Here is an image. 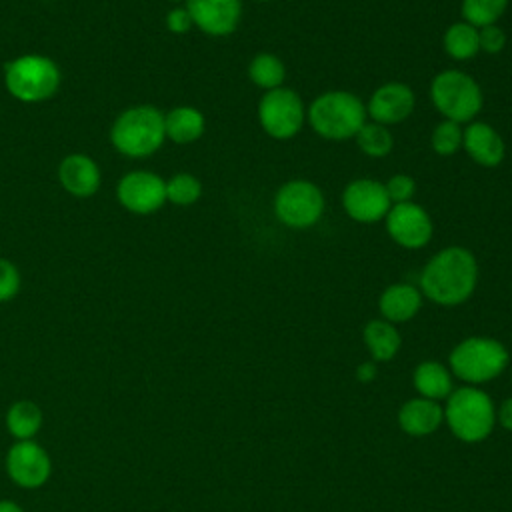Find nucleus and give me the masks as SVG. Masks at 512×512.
<instances>
[{
  "mask_svg": "<svg viewBox=\"0 0 512 512\" xmlns=\"http://www.w3.org/2000/svg\"><path fill=\"white\" fill-rule=\"evenodd\" d=\"M478 260L464 246H446L428 258L420 270L418 288L422 296L438 306H460L478 286Z\"/></svg>",
  "mask_w": 512,
  "mask_h": 512,
  "instance_id": "f257e3e1",
  "label": "nucleus"
},
{
  "mask_svg": "<svg viewBox=\"0 0 512 512\" xmlns=\"http://www.w3.org/2000/svg\"><path fill=\"white\" fill-rule=\"evenodd\" d=\"M368 120L366 104L348 90H328L306 106V122L324 140L342 142L358 134Z\"/></svg>",
  "mask_w": 512,
  "mask_h": 512,
  "instance_id": "f03ea898",
  "label": "nucleus"
},
{
  "mask_svg": "<svg viewBox=\"0 0 512 512\" xmlns=\"http://www.w3.org/2000/svg\"><path fill=\"white\" fill-rule=\"evenodd\" d=\"M430 102L444 120L462 126L476 120L484 104V94L468 72L446 68L430 82Z\"/></svg>",
  "mask_w": 512,
  "mask_h": 512,
  "instance_id": "7ed1b4c3",
  "label": "nucleus"
},
{
  "mask_svg": "<svg viewBox=\"0 0 512 512\" xmlns=\"http://www.w3.org/2000/svg\"><path fill=\"white\" fill-rule=\"evenodd\" d=\"M444 420L458 440L480 442L490 436L496 422V410L492 398L484 390L462 386L452 390L446 398Z\"/></svg>",
  "mask_w": 512,
  "mask_h": 512,
  "instance_id": "20e7f679",
  "label": "nucleus"
},
{
  "mask_svg": "<svg viewBox=\"0 0 512 512\" xmlns=\"http://www.w3.org/2000/svg\"><path fill=\"white\" fill-rule=\"evenodd\" d=\"M448 362L450 372L472 386L502 374L508 364V350L496 338L468 336L452 348Z\"/></svg>",
  "mask_w": 512,
  "mask_h": 512,
  "instance_id": "39448f33",
  "label": "nucleus"
},
{
  "mask_svg": "<svg viewBox=\"0 0 512 512\" xmlns=\"http://www.w3.org/2000/svg\"><path fill=\"white\" fill-rule=\"evenodd\" d=\"M112 144L126 156H150L164 138V114L154 106H136L122 112L110 132Z\"/></svg>",
  "mask_w": 512,
  "mask_h": 512,
  "instance_id": "423d86ee",
  "label": "nucleus"
},
{
  "mask_svg": "<svg viewBox=\"0 0 512 512\" xmlns=\"http://www.w3.org/2000/svg\"><path fill=\"white\" fill-rule=\"evenodd\" d=\"M272 208L278 222L294 230H304L322 218L324 194L312 180L292 178L276 190Z\"/></svg>",
  "mask_w": 512,
  "mask_h": 512,
  "instance_id": "0eeeda50",
  "label": "nucleus"
},
{
  "mask_svg": "<svg viewBox=\"0 0 512 512\" xmlns=\"http://www.w3.org/2000/svg\"><path fill=\"white\" fill-rule=\"evenodd\" d=\"M256 116L260 128L270 138L290 140L306 124V104L296 90L280 86L274 90H266L260 96Z\"/></svg>",
  "mask_w": 512,
  "mask_h": 512,
  "instance_id": "6e6552de",
  "label": "nucleus"
},
{
  "mask_svg": "<svg viewBox=\"0 0 512 512\" xmlns=\"http://www.w3.org/2000/svg\"><path fill=\"white\" fill-rule=\"evenodd\" d=\"M60 72L50 58L26 54L6 66V88L22 102H38L56 92Z\"/></svg>",
  "mask_w": 512,
  "mask_h": 512,
  "instance_id": "1a4fd4ad",
  "label": "nucleus"
},
{
  "mask_svg": "<svg viewBox=\"0 0 512 512\" xmlns=\"http://www.w3.org/2000/svg\"><path fill=\"white\" fill-rule=\"evenodd\" d=\"M382 222L390 240L406 250H420L434 236V222L428 210L412 200L392 204Z\"/></svg>",
  "mask_w": 512,
  "mask_h": 512,
  "instance_id": "9d476101",
  "label": "nucleus"
},
{
  "mask_svg": "<svg viewBox=\"0 0 512 512\" xmlns=\"http://www.w3.org/2000/svg\"><path fill=\"white\" fill-rule=\"evenodd\" d=\"M392 202L386 194L384 182L374 178H354L342 190V208L346 216L358 224L382 222Z\"/></svg>",
  "mask_w": 512,
  "mask_h": 512,
  "instance_id": "9b49d317",
  "label": "nucleus"
},
{
  "mask_svg": "<svg viewBox=\"0 0 512 512\" xmlns=\"http://www.w3.org/2000/svg\"><path fill=\"white\" fill-rule=\"evenodd\" d=\"M366 116L384 126H396L410 118L416 108V94L406 82H384L368 98Z\"/></svg>",
  "mask_w": 512,
  "mask_h": 512,
  "instance_id": "f8f14e48",
  "label": "nucleus"
},
{
  "mask_svg": "<svg viewBox=\"0 0 512 512\" xmlns=\"http://www.w3.org/2000/svg\"><path fill=\"white\" fill-rule=\"evenodd\" d=\"M6 470L14 484L22 488L42 486L52 472L50 456L34 440H18L6 454Z\"/></svg>",
  "mask_w": 512,
  "mask_h": 512,
  "instance_id": "ddd939ff",
  "label": "nucleus"
},
{
  "mask_svg": "<svg viewBox=\"0 0 512 512\" xmlns=\"http://www.w3.org/2000/svg\"><path fill=\"white\" fill-rule=\"evenodd\" d=\"M118 200L136 214H150L166 202V182L152 172H130L118 184Z\"/></svg>",
  "mask_w": 512,
  "mask_h": 512,
  "instance_id": "4468645a",
  "label": "nucleus"
},
{
  "mask_svg": "<svg viewBox=\"0 0 512 512\" xmlns=\"http://www.w3.org/2000/svg\"><path fill=\"white\" fill-rule=\"evenodd\" d=\"M186 10L208 36H228L242 20V0H188Z\"/></svg>",
  "mask_w": 512,
  "mask_h": 512,
  "instance_id": "2eb2a0df",
  "label": "nucleus"
},
{
  "mask_svg": "<svg viewBox=\"0 0 512 512\" xmlns=\"http://www.w3.org/2000/svg\"><path fill=\"white\" fill-rule=\"evenodd\" d=\"M462 150L472 162L484 168H496L506 156V144L500 132L480 120H472L462 128Z\"/></svg>",
  "mask_w": 512,
  "mask_h": 512,
  "instance_id": "dca6fc26",
  "label": "nucleus"
},
{
  "mask_svg": "<svg viewBox=\"0 0 512 512\" xmlns=\"http://www.w3.org/2000/svg\"><path fill=\"white\" fill-rule=\"evenodd\" d=\"M422 292L418 286L408 282H396L382 290L378 298L380 316L392 324H402L412 320L422 308Z\"/></svg>",
  "mask_w": 512,
  "mask_h": 512,
  "instance_id": "f3484780",
  "label": "nucleus"
},
{
  "mask_svg": "<svg viewBox=\"0 0 512 512\" xmlns=\"http://www.w3.org/2000/svg\"><path fill=\"white\" fill-rule=\"evenodd\" d=\"M444 422V408L436 400L412 398L398 410V424L408 436H428Z\"/></svg>",
  "mask_w": 512,
  "mask_h": 512,
  "instance_id": "a211bd4d",
  "label": "nucleus"
},
{
  "mask_svg": "<svg viewBox=\"0 0 512 512\" xmlns=\"http://www.w3.org/2000/svg\"><path fill=\"white\" fill-rule=\"evenodd\" d=\"M60 184L74 196H90L100 186L98 166L84 154H70L58 168Z\"/></svg>",
  "mask_w": 512,
  "mask_h": 512,
  "instance_id": "6ab92c4d",
  "label": "nucleus"
},
{
  "mask_svg": "<svg viewBox=\"0 0 512 512\" xmlns=\"http://www.w3.org/2000/svg\"><path fill=\"white\" fill-rule=\"evenodd\" d=\"M362 340L376 362L392 360L402 346V338L396 324L384 318H374L366 322V326L362 328Z\"/></svg>",
  "mask_w": 512,
  "mask_h": 512,
  "instance_id": "aec40b11",
  "label": "nucleus"
},
{
  "mask_svg": "<svg viewBox=\"0 0 512 512\" xmlns=\"http://www.w3.org/2000/svg\"><path fill=\"white\" fill-rule=\"evenodd\" d=\"M204 114L192 106H178L164 116V132L176 144H190L204 134Z\"/></svg>",
  "mask_w": 512,
  "mask_h": 512,
  "instance_id": "412c9836",
  "label": "nucleus"
},
{
  "mask_svg": "<svg viewBox=\"0 0 512 512\" xmlns=\"http://www.w3.org/2000/svg\"><path fill=\"white\" fill-rule=\"evenodd\" d=\"M414 388L422 398L428 400H444L452 392V374L450 370L436 362V360H424L414 370Z\"/></svg>",
  "mask_w": 512,
  "mask_h": 512,
  "instance_id": "4be33fe9",
  "label": "nucleus"
},
{
  "mask_svg": "<svg viewBox=\"0 0 512 512\" xmlns=\"http://www.w3.org/2000/svg\"><path fill=\"white\" fill-rule=\"evenodd\" d=\"M442 48L448 54V58L456 62H466L472 60L480 52V42H478V28L458 20L452 22L442 36Z\"/></svg>",
  "mask_w": 512,
  "mask_h": 512,
  "instance_id": "5701e85b",
  "label": "nucleus"
},
{
  "mask_svg": "<svg viewBox=\"0 0 512 512\" xmlns=\"http://www.w3.org/2000/svg\"><path fill=\"white\" fill-rule=\"evenodd\" d=\"M248 78L254 86L266 90H274L284 86L286 66L274 52H258L248 62Z\"/></svg>",
  "mask_w": 512,
  "mask_h": 512,
  "instance_id": "b1692460",
  "label": "nucleus"
},
{
  "mask_svg": "<svg viewBox=\"0 0 512 512\" xmlns=\"http://www.w3.org/2000/svg\"><path fill=\"white\" fill-rule=\"evenodd\" d=\"M42 426V412L30 400L14 402L6 412V428L18 440H32Z\"/></svg>",
  "mask_w": 512,
  "mask_h": 512,
  "instance_id": "393cba45",
  "label": "nucleus"
},
{
  "mask_svg": "<svg viewBox=\"0 0 512 512\" xmlns=\"http://www.w3.org/2000/svg\"><path fill=\"white\" fill-rule=\"evenodd\" d=\"M360 152L368 158H386L394 148V136L388 126L366 120L354 136Z\"/></svg>",
  "mask_w": 512,
  "mask_h": 512,
  "instance_id": "a878e982",
  "label": "nucleus"
},
{
  "mask_svg": "<svg viewBox=\"0 0 512 512\" xmlns=\"http://www.w3.org/2000/svg\"><path fill=\"white\" fill-rule=\"evenodd\" d=\"M506 8L508 0H462L460 4L462 20L476 28L498 24Z\"/></svg>",
  "mask_w": 512,
  "mask_h": 512,
  "instance_id": "bb28decb",
  "label": "nucleus"
},
{
  "mask_svg": "<svg viewBox=\"0 0 512 512\" xmlns=\"http://www.w3.org/2000/svg\"><path fill=\"white\" fill-rule=\"evenodd\" d=\"M432 152L438 156H454L462 148V126L452 120H440L430 134Z\"/></svg>",
  "mask_w": 512,
  "mask_h": 512,
  "instance_id": "cd10ccee",
  "label": "nucleus"
},
{
  "mask_svg": "<svg viewBox=\"0 0 512 512\" xmlns=\"http://www.w3.org/2000/svg\"><path fill=\"white\" fill-rule=\"evenodd\" d=\"M202 194V184L192 174H176L166 182V200H170L176 206H190L194 204Z\"/></svg>",
  "mask_w": 512,
  "mask_h": 512,
  "instance_id": "c85d7f7f",
  "label": "nucleus"
},
{
  "mask_svg": "<svg viewBox=\"0 0 512 512\" xmlns=\"http://www.w3.org/2000/svg\"><path fill=\"white\" fill-rule=\"evenodd\" d=\"M386 194L390 198L392 204H402V202H410L416 194V182L412 176L408 174H392L386 182H384Z\"/></svg>",
  "mask_w": 512,
  "mask_h": 512,
  "instance_id": "c756f323",
  "label": "nucleus"
},
{
  "mask_svg": "<svg viewBox=\"0 0 512 512\" xmlns=\"http://www.w3.org/2000/svg\"><path fill=\"white\" fill-rule=\"evenodd\" d=\"M478 42H480V52L496 56L506 46V32L498 24L482 26L478 28Z\"/></svg>",
  "mask_w": 512,
  "mask_h": 512,
  "instance_id": "7c9ffc66",
  "label": "nucleus"
},
{
  "mask_svg": "<svg viewBox=\"0 0 512 512\" xmlns=\"http://www.w3.org/2000/svg\"><path fill=\"white\" fill-rule=\"evenodd\" d=\"M18 290H20V274L16 266L10 260L0 258V302L14 298Z\"/></svg>",
  "mask_w": 512,
  "mask_h": 512,
  "instance_id": "2f4dec72",
  "label": "nucleus"
},
{
  "mask_svg": "<svg viewBox=\"0 0 512 512\" xmlns=\"http://www.w3.org/2000/svg\"><path fill=\"white\" fill-rule=\"evenodd\" d=\"M166 26L174 34H184L194 26V22H192V16L186 8H174L166 16Z\"/></svg>",
  "mask_w": 512,
  "mask_h": 512,
  "instance_id": "473e14b6",
  "label": "nucleus"
},
{
  "mask_svg": "<svg viewBox=\"0 0 512 512\" xmlns=\"http://www.w3.org/2000/svg\"><path fill=\"white\" fill-rule=\"evenodd\" d=\"M496 420H498L506 430L512 432V396L502 402V406H500V410H498V414H496Z\"/></svg>",
  "mask_w": 512,
  "mask_h": 512,
  "instance_id": "72a5a7b5",
  "label": "nucleus"
},
{
  "mask_svg": "<svg viewBox=\"0 0 512 512\" xmlns=\"http://www.w3.org/2000/svg\"><path fill=\"white\" fill-rule=\"evenodd\" d=\"M376 364L374 362H364V364H360L358 368H356V378L360 380V382H364V384H368V382H372L374 378H376Z\"/></svg>",
  "mask_w": 512,
  "mask_h": 512,
  "instance_id": "f704fd0d",
  "label": "nucleus"
},
{
  "mask_svg": "<svg viewBox=\"0 0 512 512\" xmlns=\"http://www.w3.org/2000/svg\"><path fill=\"white\" fill-rule=\"evenodd\" d=\"M0 512H24L16 502H10V500H2L0 502Z\"/></svg>",
  "mask_w": 512,
  "mask_h": 512,
  "instance_id": "c9c22d12",
  "label": "nucleus"
},
{
  "mask_svg": "<svg viewBox=\"0 0 512 512\" xmlns=\"http://www.w3.org/2000/svg\"><path fill=\"white\" fill-rule=\"evenodd\" d=\"M256 2H270V0H256Z\"/></svg>",
  "mask_w": 512,
  "mask_h": 512,
  "instance_id": "e433bc0d",
  "label": "nucleus"
},
{
  "mask_svg": "<svg viewBox=\"0 0 512 512\" xmlns=\"http://www.w3.org/2000/svg\"><path fill=\"white\" fill-rule=\"evenodd\" d=\"M174 2H178V0H174Z\"/></svg>",
  "mask_w": 512,
  "mask_h": 512,
  "instance_id": "4c0bfd02",
  "label": "nucleus"
}]
</instances>
